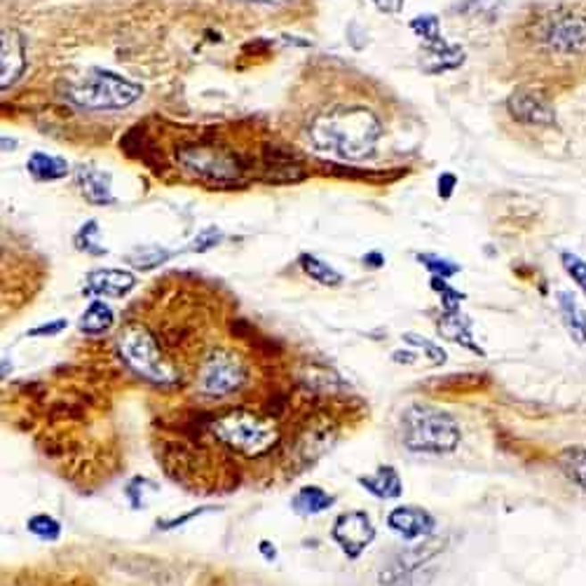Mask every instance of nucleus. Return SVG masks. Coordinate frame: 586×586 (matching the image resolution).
<instances>
[{
    "label": "nucleus",
    "instance_id": "f257e3e1",
    "mask_svg": "<svg viewBox=\"0 0 586 586\" xmlns=\"http://www.w3.org/2000/svg\"><path fill=\"white\" fill-rule=\"evenodd\" d=\"M310 144L319 153L345 162L373 158L383 136L378 115L359 106H338L317 115L310 125Z\"/></svg>",
    "mask_w": 586,
    "mask_h": 586
},
{
    "label": "nucleus",
    "instance_id": "f03ea898",
    "mask_svg": "<svg viewBox=\"0 0 586 586\" xmlns=\"http://www.w3.org/2000/svg\"><path fill=\"white\" fill-rule=\"evenodd\" d=\"M207 432L214 434L227 450L244 458H265L279 443V432L265 413L252 410H221L211 413L207 420Z\"/></svg>",
    "mask_w": 586,
    "mask_h": 586
},
{
    "label": "nucleus",
    "instance_id": "7ed1b4c3",
    "mask_svg": "<svg viewBox=\"0 0 586 586\" xmlns=\"http://www.w3.org/2000/svg\"><path fill=\"white\" fill-rule=\"evenodd\" d=\"M401 442L410 453H453L462 442V427L446 410L410 406L401 416Z\"/></svg>",
    "mask_w": 586,
    "mask_h": 586
},
{
    "label": "nucleus",
    "instance_id": "20e7f679",
    "mask_svg": "<svg viewBox=\"0 0 586 586\" xmlns=\"http://www.w3.org/2000/svg\"><path fill=\"white\" fill-rule=\"evenodd\" d=\"M141 95V85L103 69H95L82 82L66 87L70 102L87 111H122L139 102Z\"/></svg>",
    "mask_w": 586,
    "mask_h": 586
},
{
    "label": "nucleus",
    "instance_id": "39448f33",
    "mask_svg": "<svg viewBox=\"0 0 586 586\" xmlns=\"http://www.w3.org/2000/svg\"><path fill=\"white\" fill-rule=\"evenodd\" d=\"M118 352H120V359L129 366V371L136 373L139 378L160 384V387L178 383L177 371L171 368L164 352L160 350V343L155 341V335L148 328H125L118 338Z\"/></svg>",
    "mask_w": 586,
    "mask_h": 586
},
{
    "label": "nucleus",
    "instance_id": "423d86ee",
    "mask_svg": "<svg viewBox=\"0 0 586 586\" xmlns=\"http://www.w3.org/2000/svg\"><path fill=\"white\" fill-rule=\"evenodd\" d=\"M177 162L193 177L207 183L227 186L242 177V164L237 155L219 145L183 144L177 148Z\"/></svg>",
    "mask_w": 586,
    "mask_h": 586
},
{
    "label": "nucleus",
    "instance_id": "0eeeda50",
    "mask_svg": "<svg viewBox=\"0 0 586 586\" xmlns=\"http://www.w3.org/2000/svg\"><path fill=\"white\" fill-rule=\"evenodd\" d=\"M246 380H249V368L244 359L227 350H214L197 368V390L209 399L230 397L244 387Z\"/></svg>",
    "mask_w": 586,
    "mask_h": 586
},
{
    "label": "nucleus",
    "instance_id": "6e6552de",
    "mask_svg": "<svg viewBox=\"0 0 586 586\" xmlns=\"http://www.w3.org/2000/svg\"><path fill=\"white\" fill-rule=\"evenodd\" d=\"M331 537L343 549V554L354 561L373 544V540H376V525H373L371 516L366 511H345V514H341L334 521Z\"/></svg>",
    "mask_w": 586,
    "mask_h": 586
},
{
    "label": "nucleus",
    "instance_id": "1a4fd4ad",
    "mask_svg": "<svg viewBox=\"0 0 586 586\" xmlns=\"http://www.w3.org/2000/svg\"><path fill=\"white\" fill-rule=\"evenodd\" d=\"M542 40L558 54H586V14H561L544 26Z\"/></svg>",
    "mask_w": 586,
    "mask_h": 586
},
{
    "label": "nucleus",
    "instance_id": "9d476101",
    "mask_svg": "<svg viewBox=\"0 0 586 586\" xmlns=\"http://www.w3.org/2000/svg\"><path fill=\"white\" fill-rule=\"evenodd\" d=\"M443 549V542L434 540V542H420V544H409L406 549L397 551L392 556L390 563L380 570V584L383 586H394L399 582H404L410 574L420 573L425 563L432 561L439 551Z\"/></svg>",
    "mask_w": 586,
    "mask_h": 586
},
{
    "label": "nucleus",
    "instance_id": "9b49d317",
    "mask_svg": "<svg viewBox=\"0 0 586 586\" xmlns=\"http://www.w3.org/2000/svg\"><path fill=\"white\" fill-rule=\"evenodd\" d=\"M507 111L514 120L524 122V125L551 127L556 122V111L551 102L535 89H516L507 99Z\"/></svg>",
    "mask_w": 586,
    "mask_h": 586
},
{
    "label": "nucleus",
    "instance_id": "f8f14e48",
    "mask_svg": "<svg viewBox=\"0 0 586 586\" xmlns=\"http://www.w3.org/2000/svg\"><path fill=\"white\" fill-rule=\"evenodd\" d=\"M387 528L406 542H416V540H427L434 532L436 518L423 507L406 505L387 514Z\"/></svg>",
    "mask_w": 586,
    "mask_h": 586
},
{
    "label": "nucleus",
    "instance_id": "ddd939ff",
    "mask_svg": "<svg viewBox=\"0 0 586 586\" xmlns=\"http://www.w3.org/2000/svg\"><path fill=\"white\" fill-rule=\"evenodd\" d=\"M136 286V277L129 270L99 268L87 275L85 293L96 298H125Z\"/></svg>",
    "mask_w": 586,
    "mask_h": 586
},
{
    "label": "nucleus",
    "instance_id": "4468645a",
    "mask_svg": "<svg viewBox=\"0 0 586 586\" xmlns=\"http://www.w3.org/2000/svg\"><path fill=\"white\" fill-rule=\"evenodd\" d=\"M305 171L296 153L279 145H268L263 151V178L268 183H298Z\"/></svg>",
    "mask_w": 586,
    "mask_h": 586
},
{
    "label": "nucleus",
    "instance_id": "2eb2a0df",
    "mask_svg": "<svg viewBox=\"0 0 586 586\" xmlns=\"http://www.w3.org/2000/svg\"><path fill=\"white\" fill-rule=\"evenodd\" d=\"M26 69V50L24 40L17 31H3L0 40V87L7 89L10 85L20 80V76Z\"/></svg>",
    "mask_w": 586,
    "mask_h": 586
},
{
    "label": "nucleus",
    "instance_id": "dca6fc26",
    "mask_svg": "<svg viewBox=\"0 0 586 586\" xmlns=\"http://www.w3.org/2000/svg\"><path fill=\"white\" fill-rule=\"evenodd\" d=\"M76 183L82 197L95 207H108L115 202L113 188H111V174L103 169H95L89 164H80L76 169Z\"/></svg>",
    "mask_w": 586,
    "mask_h": 586
},
{
    "label": "nucleus",
    "instance_id": "f3484780",
    "mask_svg": "<svg viewBox=\"0 0 586 586\" xmlns=\"http://www.w3.org/2000/svg\"><path fill=\"white\" fill-rule=\"evenodd\" d=\"M359 485L378 499H397L404 492L401 476H399V472L392 465H383L373 474L359 476Z\"/></svg>",
    "mask_w": 586,
    "mask_h": 586
},
{
    "label": "nucleus",
    "instance_id": "a211bd4d",
    "mask_svg": "<svg viewBox=\"0 0 586 586\" xmlns=\"http://www.w3.org/2000/svg\"><path fill=\"white\" fill-rule=\"evenodd\" d=\"M436 328H439V334H442L446 341L458 343V345L466 347V350H472V352L476 354H483V350H481V347L476 345V341H474L472 319L466 315H462L460 310H458V312H443V317L439 319Z\"/></svg>",
    "mask_w": 586,
    "mask_h": 586
},
{
    "label": "nucleus",
    "instance_id": "6ab92c4d",
    "mask_svg": "<svg viewBox=\"0 0 586 586\" xmlns=\"http://www.w3.org/2000/svg\"><path fill=\"white\" fill-rule=\"evenodd\" d=\"M558 312H561L563 326L567 328V334L577 345L586 343V310L582 308L580 301L570 293V291H558Z\"/></svg>",
    "mask_w": 586,
    "mask_h": 586
},
{
    "label": "nucleus",
    "instance_id": "aec40b11",
    "mask_svg": "<svg viewBox=\"0 0 586 586\" xmlns=\"http://www.w3.org/2000/svg\"><path fill=\"white\" fill-rule=\"evenodd\" d=\"M462 63H465V50L446 43L439 45V47H429V52H425L423 59H420V69L429 76H439L446 70L460 69Z\"/></svg>",
    "mask_w": 586,
    "mask_h": 586
},
{
    "label": "nucleus",
    "instance_id": "412c9836",
    "mask_svg": "<svg viewBox=\"0 0 586 586\" xmlns=\"http://www.w3.org/2000/svg\"><path fill=\"white\" fill-rule=\"evenodd\" d=\"M335 505V498L331 492H326L319 485H305L293 495L291 499V509L296 511L298 516H317L324 514L326 509Z\"/></svg>",
    "mask_w": 586,
    "mask_h": 586
},
{
    "label": "nucleus",
    "instance_id": "4be33fe9",
    "mask_svg": "<svg viewBox=\"0 0 586 586\" xmlns=\"http://www.w3.org/2000/svg\"><path fill=\"white\" fill-rule=\"evenodd\" d=\"M113 324H115L113 308H111L106 301H92L89 308L80 315L78 328H80V334L85 335H102L106 334V331H111Z\"/></svg>",
    "mask_w": 586,
    "mask_h": 586
},
{
    "label": "nucleus",
    "instance_id": "5701e85b",
    "mask_svg": "<svg viewBox=\"0 0 586 586\" xmlns=\"http://www.w3.org/2000/svg\"><path fill=\"white\" fill-rule=\"evenodd\" d=\"M29 167V174H31L36 181H59L69 174V162L57 155H47V153H31V158L26 162Z\"/></svg>",
    "mask_w": 586,
    "mask_h": 586
},
{
    "label": "nucleus",
    "instance_id": "b1692460",
    "mask_svg": "<svg viewBox=\"0 0 586 586\" xmlns=\"http://www.w3.org/2000/svg\"><path fill=\"white\" fill-rule=\"evenodd\" d=\"M556 462H558L567 479L580 485L582 491H586V446L563 448Z\"/></svg>",
    "mask_w": 586,
    "mask_h": 586
},
{
    "label": "nucleus",
    "instance_id": "393cba45",
    "mask_svg": "<svg viewBox=\"0 0 586 586\" xmlns=\"http://www.w3.org/2000/svg\"><path fill=\"white\" fill-rule=\"evenodd\" d=\"M298 263H301L303 272L312 279V282L322 284V286H341L343 284L341 272L335 270V268H331L326 260L312 256V253H303V256L298 259Z\"/></svg>",
    "mask_w": 586,
    "mask_h": 586
},
{
    "label": "nucleus",
    "instance_id": "a878e982",
    "mask_svg": "<svg viewBox=\"0 0 586 586\" xmlns=\"http://www.w3.org/2000/svg\"><path fill=\"white\" fill-rule=\"evenodd\" d=\"M171 256H174V253H171L169 249H164V246L145 244V246H136V249H134V252L127 256V260H129L132 268H136V270L148 272V270H155V268H160L162 263H167Z\"/></svg>",
    "mask_w": 586,
    "mask_h": 586
},
{
    "label": "nucleus",
    "instance_id": "bb28decb",
    "mask_svg": "<svg viewBox=\"0 0 586 586\" xmlns=\"http://www.w3.org/2000/svg\"><path fill=\"white\" fill-rule=\"evenodd\" d=\"M29 532L36 535L43 542H57L59 537H62V524H59L57 518L47 516V514H36V516L29 518V524H26Z\"/></svg>",
    "mask_w": 586,
    "mask_h": 586
},
{
    "label": "nucleus",
    "instance_id": "cd10ccee",
    "mask_svg": "<svg viewBox=\"0 0 586 586\" xmlns=\"http://www.w3.org/2000/svg\"><path fill=\"white\" fill-rule=\"evenodd\" d=\"M155 492H158V485L153 483L151 479H145V476H134L125 485V495L132 509H145V495H155Z\"/></svg>",
    "mask_w": 586,
    "mask_h": 586
},
{
    "label": "nucleus",
    "instance_id": "c85d7f7f",
    "mask_svg": "<svg viewBox=\"0 0 586 586\" xmlns=\"http://www.w3.org/2000/svg\"><path fill=\"white\" fill-rule=\"evenodd\" d=\"M410 29H413L417 36H423L425 43H427L429 47L446 45L442 31H439V20H436L434 14H423V17H416V20L410 21Z\"/></svg>",
    "mask_w": 586,
    "mask_h": 586
},
{
    "label": "nucleus",
    "instance_id": "c756f323",
    "mask_svg": "<svg viewBox=\"0 0 586 586\" xmlns=\"http://www.w3.org/2000/svg\"><path fill=\"white\" fill-rule=\"evenodd\" d=\"M417 260H420V265H425V268L432 272V277L450 279L453 275L460 272V265L453 263V260L443 259V256H436V253H417Z\"/></svg>",
    "mask_w": 586,
    "mask_h": 586
},
{
    "label": "nucleus",
    "instance_id": "7c9ffc66",
    "mask_svg": "<svg viewBox=\"0 0 586 586\" xmlns=\"http://www.w3.org/2000/svg\"><path fill=\"white\" fill-rule=\"evenodd\" d=\"M502 5V0H462L455 5V12L465 14V17H485L492 20L495 12Z\"/></svg>",
    "mask_w": 586,
    "mask_h": 586
},
{
    "label": "nucleus",
    "instance_id": "2f4dec72",
    "mask_svg": "<svg viewBox=\"0 0 586 586\" xmlns=\"http://www.w3.org/2000/svg\"><path fill=\"white\" fill-rule=\"evenodd\" d=\"M96 235H99V226H96V221H87L85 226L80 227V230H78L76 246L80 249V252L92 253V256H103L106 249H103V246H96L99 244V242L95 240Z\"/></svg>",
    "mask_w": 586,
    "mask_h": 586
},
{
    "label": "nucleus",
    "instance_id": "473e14b6",
    "mask_svg": "<svg viewBox=\"0 0 586 586\" xmlns=\"http://www.w3.org/2000/svg\"><path fill=\"white\" fill-rule=\"evenodd\" d=\"M561 263H563V270L570 275V279L580 286L582 293L586 296V260L580 259V256L573 252H563Z\"/></svg>",
    "mask_w": 586,
    "mask_h": 586
},
{
    "label": "nucleus",
    "instance_id": "72a5a7b5",
    "mask_svg": "<svg viewBox=\"0 0 586 586\" xmlns=\"http://www.w3.org/2000/svg\"><path fill=\"white\" fill-rule=\"evenodd\" d=\"M432 289H434L436 293H442L443 312H458V310H460V303H462V298H465V293L455 291L453 286L446 282V279L432 277Z\"/></svg>",
    "mask_w": 586,
    "mask_h": 586
},
{
    "label": "nucleus",
    "instance_id": "f704fd0d",
    "mask_svg": "<svg viewBox=\"0 0 586 586\" xmlns=\"http://www.w3.org/2000/svg\"><path fill=\"white\" fill-rule=\"evenodd\" d=\"M404 341L409 343V345H416V347H420V350H425V354H427L429 361H432L434 366L446 364V352H443L439 345H434L432 341H427V338H420L417 334H404Z\"/></svg>",
    "mask_w": 586,
    "mask_h": 586
},
{
    "label": "nucleus",
    "instance_id": "c9c22d12",
    "mask_svg": "<svg viewBox=\"0 0 586 586\" xmlns=\"http://www.w3.org/2000/svg\"><path fill=\"white\" fill-rule=\"evenodd\" d=\"M221 240H223L221 230H219V227H216V226H209V227H204L202 233L197 235L195 240L190 242L188 252L204 253V252H209V249H214V246L219 244V242H221Z\"/></svg>",
    "mask_w": 586,
    "mask_h": 586
},
{
    "label": "nucleus",
    "instance_id": "e433bc0d",
    "mask_svg": "<svg viewBox=\"0 0 586 586\" xmlns=\"http://www.w3.org/2000/svg\"><path fill=\"white\" fill-rule=\"evenodd\" d=\"M66 326H69L66 319H54V322H45L40 324V326L31 328L29 335H31V338H54V335H59L62 331H66Z\"/></svg>",
    "mask_w": 586,
    "mask_h": 586
},
{
    "label": "nucleus",
    "instance_id": "4c0bfd02",
    "mask_svg": "<svg viewBox=\"0 0 586 586\" xmlns=\"http://www.w3.org/2000/svg\"><path fill=\"white\" fill-rule=\"evenodd\" d=\"M214 507H197V509L188 511V514H183V516H177V518H162V521H158V528L160 530H174L178 528V525L188 524V521H193L195 516H200V514H207V511H211Z\"/></svg>",
    "mask_w": 586,
    "mask_h": 586
},
{
    "label": "nucleus",
    "instance_id": "58836bf2",
    "mask_svg": "<svg viewBox=\"0 0 586 586\" xmlns=\"http://www.w3.org/2000/svg\"><path fill=\"white\" fill-rule=\"evenodd\" d=\"M432 580H434V570H420V573L410 574V577H406L404 582H399L394 586H429Z\"/></svg>",
    "mask_w": 586,
    "mask_h": 586
},
{
    "label": "nucleus",
    "instance_id": "ea45409f",
    "mask_svg": "<svg viewBox=\"0 0 586 586\" xmlns=\"http://www.w3.org/2000/svg\"><path fill=\"white\" fill-rule=\"evenodd\" d=\"M376 10H380L383 14H399L404 10L406 0H371Z\"/></svg>",
    "mask_w": 586,
    "mask_h": 586
},
{
    "label": "nucleus",
    "instance_id": "a19ab883",
    "mask_svg": "<svg viewBox=\"0 0 586 586\" xmlns=\"http://www.w3.org/2000/svg\"><path fill=\"white\" fill-rule=\"evenodd\" d=\"M455 186H458V178L453 174H442V178H439V195L448 200V197L453 195Z\"/></svg>",
    "mask_w": 586,
    "mask_h": 586
},
{
    "label": "nucleus",
    "instance_id": "79ce46f5",
    "mask_svg": "<svg viewBox=\"0 0 586 586\" xmlns=\"http://www.w3.org/2000/svg\"><path fill=\"white\" fill-rule=\"evenodd\" d=\"M361 260H364V265L373 268V270H378V268H383V265H384V256H383V253H378V252L366 253Z\"/></svg>",
    "mask_w": 586,
    "mask_h": 586
},
{
    "label": "nucleus",
    "instance_id": "37998d69",
    "mask_svg": "<svg viewBox=\"0 0 586 586\" xmlns=\"http://www.w3.org/2000/svg\"><path fill=\"white\" fill-rule=\"evenodd\" d=\"M259 551H260V554H263L265 561H275V558H277V549L272 547V544L268 542V540H263V542L259 544Z\"/></svg>",
    "mask_w": 586,
    "mask_h": 586
},
{
    "label": "nucleus",
    "instance_id": "c03bdc74",
    "mask_svg": "<svg viewBox=\"0 0 586 586\" xmlns=\"http://www.w3.org/2000/svg\"><path fill=\"white\" fill-rule=\"evenodd\" d=\"M244 3H265V5H277V3H289V0H244Z\"/></svg>",
    "mask_w": 586,
    "mask_h": 586
}]
</instances>
